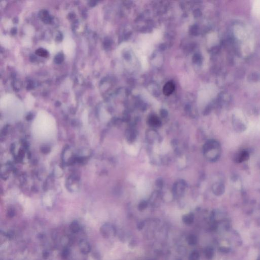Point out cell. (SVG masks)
<instances>
[{"label": "cell", "instance_id": "cell-2", "mask_svg": "<svg viewBox=\"0 0 260 260\" xmlns=\"http://www.w3.org/2000/svg\"><path fill=\"white\" fill-rule=\"evenodd\" d=\"M185 182L180 181L176 182L175 185H174L173 189V191L174 193V195L176 196H181L184 194L185 190Z\"/></svg>", "mask_w": 260, "mask_h": 260}, {"label": "cell", "instance_id": "cell-14", "mask_svg": "<svg viewBox=\"0 0 260 260\" xmlns=\"http://www.w3.org/2000/svg\"><path fill=\"white\" fill-rule=\"evenodd\" d=\"M205 256L208 259H211L213 257V250L211 248H207V249L205 250Z\"/></svg>", "mask_w": 260, "mask_h": 260}, {"label": "cell", "instance_id": "cell-1", "mask_svg": "<svg viewBox=\"0 0 260 260\" xmlns=\"http://www.w3.org/2000/svg\"><path fill=\"white\" fill-rule=\"evenodd\" d=\"M221 152L220 143L215 140L208 141L203 147L204 155L209 161H217L220 158Z\"/></svg>", "mask_w": 260, "mask_h": 260}, {"label": "cell", "instance_id": "cell-9", "mask_svg": "<svg viewBox=\"0 0 260 260\" xmlns=\"http://www.w3.org/2000/svg\"><path fill=\"white\" fill-rule=\"evenodd\" d=\"M194 216L192 213L185 214L182 217V221L186 225H191L194 222Z\"/></svg>", "mask_w": 260, "mask_h": 260}, {"label": "cell", "instance_id": "cell-16", "mask_svg": "<svg viewBox=\"0 0 260 260\" xmlns=\"http://www.w3.org/2000/svg\"><path fill=\"white\" fill-rule=\"evenodd\" d=\"M36 53L39 56H43V57H45L48 54V52L46 50L42 49V48L39 49L38 50H37V51H36Z\"/></svg>", "mask_w": 260, "mask_h": 260}, {"label": "cell", "instance_id": "cell-13", "mask_svg": "<svg viewBox=\"0 0 260 260\" xmlns=\"http://www.w3.org/2000/svg\"><path fill=\"white\" fill-rule=\"evenodd\" d=\"M199 258L200 255L199 252L197 250H194L190 254L189 259V260H199Z\"/></svg>", "mask_w": 260, "mask_h": 260}, {"label": "cell", "instance_id": "cell-10", "mask_svg": "<svg viewBox=\"0 0 260 260\" xmlns=\"http://www.w3.org/2000/svg\"><path fill=\"white\" fill-rule=\"evenodd\" d=\"M136 133L134 130H129L126 132V138L129 142H133L136 138Z\"/></svg>", "mask_w": 260, "mask_h": 260}, {"label": "cell", "instance_id": "cell-18", "mask_svg": "<svg viewBox=\"0 0 260 260\" xmlns=\"http://www.w3.org/2000/svg\"><path fill=\"white\" fill-rule=\"evenodd\" d=\"M144 223L141 222V223H139V225L137 226V228L139 230L142 229L144 228Z\"/></svg>", "mask_w": 260, "mask_h": 260}, {"label": "cell", "instance_id": "cell-5", "mask_svg": "<svg viewBox=\"0 0 260 260\" xmlns=\"http://www.w3.org/2000/svg\"><path fill=\"white\" fill-rule=\"evenodd\" d=\"M175 89V85L172 81H169L165 84L163 88V93L165 96H170Z\"/></svg>", "mask_w": 260, "mask_h": 260}, {"label": "cell", "instance_id": "cell-15", "mask_svg": "<svg viewBox=\"0 0 260 260\" xmlns=\"http://www.w3.org/2000/svg\"><path fill=\"white\" fill-rule=\"evenodd\" d=\"M148 205V202L145 201H142L140 203H139V205H138V209H139V210L142 211V210H144L147 208Z\"/></svg>", "mask_w": 260, "mask_h": 260}, {"label": "cell", "instance_id": "cell-17", "mask_svg": "<svg viewBox=\"0 0 260 260\" xmlns=\"http://www.w3.org/2000/svg\"><path fill=\"white\" fill-rule=\"evenodd\" d=\"M156 185L159 188H161L162 186H163V181L161 179H159V180H157L156 181Z\"/></svg>", "mask_w": 260, "mask_h": 260}, {"label": "cell", "instance_id": "cell-8", "mask_svg": "<svg viewBox=\"0 0 260 260\" xmlns=\"http://www.w3.org/2000/svg\"><path fill=\"white\" fill-rule=\"evenodd\" d=\"M148 124L152 127H158L161 125V122L157 117L153 116L149 118Z\"/></svg>", "mask_w": 260, "mask_h": 260}, {"label": "cell", "instance_id": "cell-7", "mask_svg": "<svg viewBox=\"0 0 260 260\" xmlns=\"http://www.w3.org/2000/svg\"><path fill=\"white\" fill-rule=\"evenodd\" d=\"M249 157V153L246 151H242L237 154L235 160L238 163H241L248 160Z\"/></svg>", "mask_w": 260, "mask_h": 260}, {"label": "cell", "instance_id": "cell-3", "mask_svg": "<svg viewBox=\"0 0 260 260\" xmlns=\"http://www.w3.org/2000/svg\"><path fill=\"white\" fill-rule=\"evenodd\" d=\"M101 232L103 236L105 238L110 237L114 233V230L112 226L109 224H105L103 225L101 228Z\"/></svg>", "mask_w": 260, "mask_h": 260}, {"label": "cell", "instance_id": "cell-12", "mask_svg": "<svg viewBox=\"0 0 260 260\" xmlns=\"http://www.w3.org/2000/svg\"><path fill=\"white\" fill-rule=\"evenodd\" d=\"M70 230L73 233H76L78 232L80 229V225L76 221H73L70 226Z\"/></svg>", "mask_w": 260, "mask_h": 260}, {"label": "cell", "instance_id": "cell-6", "mask_svg": "<svg viewBox=\"0 0 260 260\" xmlns=\"http://www.w3.org/2000/svg\"><path fill=\"white\" fill-rule=\"evenodd\" d=\"M80 248L81 252L84 254L89 253L91 249L89 243L85 240L81 241L80 244Z\"/></svg>", "mask_w": 260, "mask_h": 260}, {"label": "cell", "instance_id": "cell-4", "mask_svg": "<svg viewBox=\"0 0 260 260\" xmlns=\"http://www.w3.org/2000/svg\"><path fill=\"white\" fill-rule=\"evenodd\" d=\"M212 190L214 195L221 196L224 193L225 188L224 184L221 182H217L212 185Z\"/></svg>", "mask_w": 260, "mask_h": 260}, {"label": "cell", "instance_id": "cell-11", "mask_svg": "<svg viewBox=\"0 0 260 260\" xmlns=\"http://www.w3.org/2000/svg\"><path fill=\"white\" fill-rule=\"evenodd\" d=\"M186 240L189 244L194 245L196 244L197 242V238L195 235L191 234L188 236L186 238Z\"/></svg>", "mask_w": 260, "mask_h": 260}]
</instances>
